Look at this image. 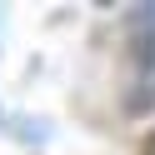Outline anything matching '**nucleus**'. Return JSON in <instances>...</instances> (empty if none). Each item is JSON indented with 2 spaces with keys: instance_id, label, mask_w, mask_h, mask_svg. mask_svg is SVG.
Wrapping results in <instances>:
<instances>
[{
  "instance_id": "1",
  "label": "nucleus",
  "mask_w": 155,
  "mask_h": 155,
  "mask_svg": "<svg viewBox=\"0 0 155 155\" xmlns=\"http://www.w3.org/2000/svg\"><path fill=\"white\" fill-rule=\"evenodd\" d=\"M125 105L155 110V5L130 15V70H125Z\"/></svg>"
},
{
  "instance_id": "2",
  "label": "nucleus",
  "mask_w": 155,
  "mask_h": 155,
  "mask_svg": "<svg viewBox=\"0 0 155 155\" xmlns=\"http://www.w3.org/2000/svg\"><path fill=\"white\" fill-rule=\"evenodd\" d=\"M140 155H155V130H150V135L140 140Z\"/></svg>"
}]
</instances>
